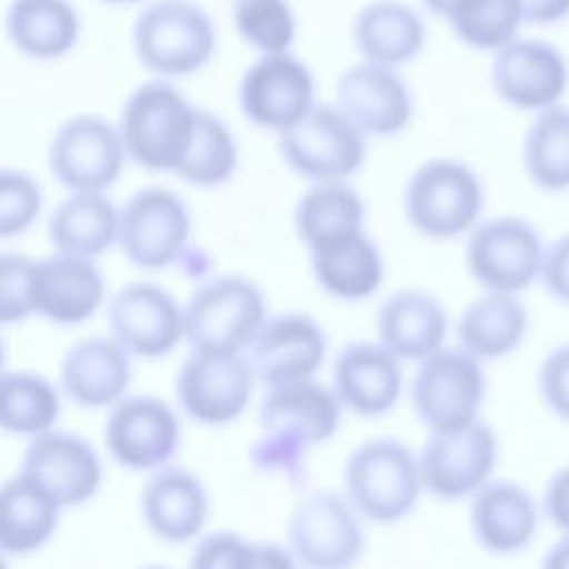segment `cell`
<instances>
[{
	"label": "cell",
	"instance_id": "obj_1",
	"mask_svg": "<svg viewBox=\"0 0 569 569\" xmlns=\"http://www.w3.org/2000/svg\"><path fill=\"white\" fill-rule=\"evenodd\" d=\"M196 116L198 109L171 84H140L120 116V136L127 153L142 167L176 171L191 147Z\"/></svg>",
	"mask_w": 569,
	"mask_h": 569
},
{
	"label": "cell",
	"instance_id": "obj_2",
	"mask_svg": "<svg viewBox=\"0 0 569 569\" xmlns=\"http://www.w3.org/2000/svg\"><path fill=\"white\" fill-rule=\"evenodd\" d=\"M133 51L160 76L193 73L216 51L213 20L191 0H156L133 22Z\"/></svg>",
	"mask_w": 569,
	"mask_h": 569
},
{
	"label": "cell",
	"instance_id": "obj_3",
	"mask_svg": "<svg viewBox=\"0 0 569 569\" xmlns=\"http://www.w3.org/2000/svg\"><path fill=\"white\" fill-rule=\"evenodd\" d=\"M345 480L358 513L376 522L407 516L422 487L418 460L405 445L387 438L358 447L347 460Z\"/></svg>",
	"mask_w": 569,
	"mask_h": 569
},
{
	"label": "cell",
	"instance_id": "obj_4",
	"mask_svg": "<svg viewBox=\"0 0 569 569\" xmlns=\"http://www.w3.org/2000/svg\"><path fill=\"white\" fill-rule=\"evenodd\" d=\"M264 325V298L242 276L202 284L184 309V336L193 349L240 351Z\"/></svg>",
	"mask_w": 569,
	"mask_h": 569
},
{
	"label": "cell",
	"instance_id": "obj_5",
	"mask_svg": "<svg viewBox=\"0 0 569 569\" xmlns=\"http://www.w3.org/2000/svg\"><path fill=\"white\" fill-rule=\"evenodd\" d=\"M405 209L420 233L453 238L476 222L482 209V187L467 164L436 158L411 176Z\"/></svg>",
	"mask_w": 569,
	"mask_h": 569
},
{
	"label": "cell",
	"instance_id": "obj_6",
	"mask_svg": "<svg viewBox=\"0 0 569 569\" xmlns=\"http://www.w3.org/2000/svg\"><path fill=\"white\" fill-rule=\"evenodd\" d=\"M485 396V376L467 349H438L422 358L411 382V400L431 431L460 429L476 420Z\"/></svg>",
	"mask_w": 569,
	"mask_h": 569
},
{
	"label": "cell",
	"instance_id": "obj_7",
	"mask_svg": "<svg viewBox=\"0 0 569 569\" xmlns=\"http://www.w3.org/2000/svg\"><path fill=\"white\" fill-rule=\"evenodd\" d=\"M362 133L340 109L313 107L280 131V151L287 164L307 178L342 180L362 164Z\"/></svg>",
	"mask_w": 569,
	"mask_h": 569
},
{
	"label": "cell",
	"instance_id": "obj_8",
	"mask_svg": "<svg viewBox=\"0 0 569 569\" xmlns=\"http://www.w3.org/2000/svg\"><path fill=\"white\" fill-rule=\"evenodd\" d=\"M545 249L527 220L493 218L473 229L467 244V267L489 291L516 293L540 276Z\"/></svg>",
	"mask_w": 569,
	"mask_h": 569
},
{
	"label": "cell",
	"instance_id": "obj_9",
	"mask_svg": "<svg viewBox=\"0 0 569 569\" xmlns=\"http://www.w3.org/2000/svg\"><path fill=\"white\" fill-rule=\"evenodd\" d=\"M256 371L240 351L193 349L178 376L182 409L198 422L236 420L249 402Z\"/></svg>",
	"mask_w": 569,
	"mask_h": 569
},
{
	"label": "cell",
	"instance_id": "obj_10",
	"mask_svg": "<svg viewBox=\"0 0 569 569\" xmlns=\"http://www.w3.org/2000/svg\"><path fill=\"white\" fill-rule=\"evenodd\" d=\"M493 91L522 111H542L562 100L569 87L567 56L551 42L516 38L493 51Z\"/></svg>",
	"mask_w": 569,
	"mask_h": 569
},
{
	"label": "cell",
	"instance_id": "obj_11",
	"mask_svg": "<svg viewBox=\"0 0 569 569\" xmlns=\"http://www.w3.org/2000/svg\"><path fill=\"white\" fill-rule=\"evenodd\" d=\"M496 449L493 431L480 420L451 431H431L418 458L422 487L445 500L476 493L493 471Z\"/></svg>",
	"mask_w": 569,
	"mask_h": 569
},
{
	"label": "cell",
	"instance_id": "obj_12",
	"mask_svg": "<svg viewBox=\"0 0 569 569\" xmlns=\"http://www.w3.org/2000/svg\"><path fill=\"white\" fill-rule=\"evenodd\" d=\"M353 502L331 491L307 496L291 513L289 542L302 565L331 569L353 562L362 547V525Z\"/></svg>",
	"mask_w": 569,
	"mask_h": 569
},
{
	"label": "cell",
	"instance_id": "obj_13",
	"mask_svg": "<svg viewBox=\"0 0 569 569\" xmlns=\"http://www.w3.org/2000/svg\"><path fill=\"white\" fill-rule=\"evenodd\" d=\"M124 151L120 131L107 120L76 116L56 131L49 149V167L73 191H100L118 178Z\"/></svg>",
	"mask_w": 569,
	"mask_h": 569
},
{
	"label": "cell",
	"instance_id": "obj_14",
	"mask_svg": "<svg viewBox=\"0 0 569 569\" xmlns=\"http://www.w3.org/2000/svg\"><path fill=\"white\" fill-rule=\"evenodd\" d=\"M189 211L169 189L151 187L136 193L120 211V247L144 269L167 267L189 238Z\"/></svg>",
	"mask_w": 569,
	"mask_h": 569
},
{
	"label": "cell",
	"instance_id": "obj_15",
	"mask_svg": "<svg viewBox=\"0 0 569 569\" xmlns=\"http://www.w3.org/2000/svg\"><path fill=\"white\" fill-rule=\"evenodd\" d=\"M244 116L269 129H287L313 109V76L287 51L262 53L240 80Z\"/></svg>",
	"mask_w": 569,
	"mask_h": 569
},
{
	"label": "cell",
	"instance_id": "obj_16",
	"mask_svg": "<svg viewBox=\"0 0 569 569\" xmlns=\"http://www.w3.org/2000/svg\"><path fill=\"white\" fill-rule=\"evenodd\" d=\"M116 340L131 353L158 358L184 336V311L160 287L149 282L127 284L109 307Z\"/></svg>",
	"mask_w": 569,
	"mask_h": 569
},
{
	"label": "cell",
	"instance_id": "obj_17",
	"mask_svg": "<svg viewBox=\"0 0 569 569\" xmlns=\"http://www.w3.org/2000/svg\"><path fill=\"white\" fill-rule=\"evenodd\" d=\"M104 440L111 456L129 469H153L171 458L180 427L167 402L136 396L118 402L107 420Z\"/></svg>",
	"mask_w": 569,
	"mask_h": 569
},
{
	"label": "cell",
	"instance_id": "obj_18",
	"mask_svg": "<svg viewBox=\"0 0 569 569\" xmlns=\"http://www.w3.org/2000/svg\"><path fill=\"white\" fill-rule=\"evenodd\" d=\"M22 473L49 491L60 507L89 500L102 480L93 447L76 433L42 431L24 453Z\"/></svg>",
	"mask_w": 569,
	"mask_h": 569
},
{
	"label": "cell",
	"instance_id": "obj_19",
	"mask_svg": "<svg viewBox=\"0 0 569 569\" xmlns=\"http://www.w3.org/2000/svg\"><path fill=\"white\" fill-rule=\"evenodd\" d=\"M340 402L327 387L307 380L273 385L260 407V425L276 445H316L333 436Z\"/></svg>",
	"mask_w": 569,
	"mask_h": 569
},
{
	"label": "cell",
	"instance_id": "obj_20",
	"mask_svg": "<svg viewBox=\"0 0 569 569\" xmlns=\"http://www.w3.org/2000/svg\"><path fill=\"white\" fill-rule=\"evenodd\" d=\"M338 109L365 133L391 136L411 120V96L391 67L360 62L336 82Z\"/></svg>",
	"mask_w": 569,
	"mask_h": 569
},
{
	"label": "cell",
	"instance_id": "obj_21",
	"mask_svg": "<svg viewBox=\"0 0 569 569\" xmlns=\"http://www.w3.org/2000/svg\"><path fill=\"white\" fill-rule=\"evenodd\" d=\"M325 336L302 313H284L267 320L251 342V367L256 378L273 385L307 380L325 358Z\"/></svg>",
	"mask_w": 569,
	"mask_h": 569
},
{
	"label": "cell",
	"instance_id": "obj_22",
	"mask_svg": "<svg viewBox=\"0 0 569 569\" xmlns=\"http://www.w3.org/2000/svg\"><path fill=\"white\" fill-rule=\"evenodd\" d=\"M102 298L104 282L89 258L62 253L33 260L31 307L51 322H82L96 313Z\"/></svg>",
	"mask_w": 569,
	"mask_h": 569
},
{
	"label": "cell",
	"instance_id": "obj_23",
	"mask_svg": "<svg viewBox=\"0 0 569 569\" xmlns=\"http://www.w3.org/2000/svg\"><path fill=\"white\" fill-rule=\"evenodd\" d=\"M398 356L385 345L356 342L340 351L333 367V387L342 405L360 416H382L400 396Z\"/></svg>",
	"mask_w": 569,
	"mask_h": 569
},
{
	"label": "cell",
	"instance_id": "obj_24",
	"mask_svg": "<svg viewBox=\"0 0 569 569\" xmlns=\"http://www.w3.org/2000/svg\"><path fill=\"white\" fill-rule=\"evenodd\" d=\"M538 529V507L516 482H487L473 493L471 531L491 553L525 549Z\"/></svg>",
	"mask_w": 569,
	"mask_h": 569
},
{
	"label": "cell",
	"instance_id": "obj_25",
	"mask_svg": "<svg viewBox=\"0 0 569 569\" xmlns=\"http://www.w3.org/2000/svg\"><path fill=\"white\" fill-rule=\"evenodd\" d=\"M60 380L67 396L82 407L113 405L131 382L127 349L109 338L82 340L64 356Z\"/></svg>",
	"mask_w": 569,
	"mask_h": 569
},
{
	"label": "cell",
	"instance_id": "obj_26",
	"mask_svg": "<svg viewBox=\"0 0 569 569\" xmlns=\"http://www.w3.org/2000/svg\"><path fill=\"white\" fill-rule=\"evenodd\" d=\"M142 513L158 538L184 542L204 527L209 513L207 491L184 469H160L144 485Z\"/></svg>",
	"mask_w": 569,
	"mask_h": 569
},
{
	"label": "cell",
	"instance_id": "obj_27",
	"mask_svg": "<svg viewBox=\"0 0 569 569\" xmlns=\"http://www.w3.org/2000/svg\"><path fill=\"white\" fill-rule=\"evenodd\" d=\"M427 40L418 11L400 0H373L353 20V42L369 62L398 67L413 60Z\"/></svg>",
	"mask_w": 569,
	"mask_h": 569
},
{
	"label": "cell",
	"instance_id": "obj_28",
	"mask_svg": "<svg viewBox=\"0 0 569 569\" xmlns=\"http://www.w3.org/2000/svg\"><path fill=\"white\" fill-rule=\"evenodd\" d=\"M378 333L398 358L422 360L442 347L447 316L436 298L422 291H398L378 311Z\"/></svg>",
	"mask_w": 569,
	"mask_h": 569
},
{
	"label": "cell",
	"instance_id": "obj_29",
	"mask_svg": "<svg viewBox=\"0 0 569 569\" xmlns=\"http://www.w3.org/2000/svg\"><path fill=\"white\" fill-rule=\"evenodd\" d=\"M4 27L13 47L36 60L69 53L80 36V18L69 0H11Z\"/></svg>",
	"mask_w": 569,
	"mask_h": 569
},
{
	"label": "cell",
	"instance_id": "obj_30",
	"mask_svg": "<svg viewBox=\"0 0 569 569\" xmlns=\"http://www.w3.org/2000/svg\"><path fill=\"white\" fill-rule=\"evenodd\" d=\"M309 249L313 276L331 296L356 300L378 289L382 280V260L362 231L338 236Z\"/></svg>",
	"mask_w": 569,
	"mask_h": 569
},
{
	"label": "cell",
	"instance_id": "obj_31",
	"mask_svg": "<svg viewBox=\"0 0 569 569\" xmlns=\"http://www.w3.org/2000/svg\"><path fill=\"white\" fill-rule=\"evenodd\" d=\"M120 213L100 191H76L49 220V238L60 253L91 258L118 240Z\"/></svg>",
	"mask_w": 569,
	"mask_h": 569
},
{
	"label": "cell",
	"instance_id": "obj_32",
	"mask_svg": "<svg viewBox=\"0 0 569 569\" xmlns=\"http://www.w3.org/2000/svg\"><path fill=\"white\" fill-rule=\"evenodd\" d=\"M527 333V309L507 291H489L473 300L458 322V338L478 360L500 358L513 351Z\"/></svg>",
	"mask_w": 569,
	"mask_h": 569
},
{
	"label": "cell",
	"instance_id": "obj_33",
	"mask_svg": "<svg viewBox=\"0 0 569 569\" xmlns=\"http://www.w3.org/2000/svg\"><path fill=\"white\" fill-rule=\"evenodd\" d=\"M60 502L24 473L0 493V545L7 553H27L44 545L58 525Z\"/></svg>",
	"mask_w": 569,
	"mask_h": 569
},
{
	"label": "cell",
	"instance_id": "obj_34",
	"mask_svg": "<svg viewBox=\"0 0 569 569\" xmlns=\"http://www.w3.org/2000/svg\"><path fill=\"white\" fill-rule=\"evenodd\" d=\"M522 162L540 189H569V107L558 102L538 111L525 136Z\"/></svg>",
	"mask_w": 569,
	"mask_h": 569
},
{
	"label": "cell",
	"instance_id": "obj_35",
	"mask_svg": "<svg viewBox=\"0 0 569 569\" xmlns=\"http://www.w3.org/2000/svg\"><path fill=\"white\" fill-rule=\"evenodd\" d=\"M365 207L356 191L336 180L311 187L298 202L296 229L309 244H318L338 236L362 229Z\"/></svg>",
	"mask_w": 569,
	"mask_h": 569
},
{
	"label": "cell",
	"instance_id": "obj_36",
	"mask_svg": "<svg viewBox=\"0 0 569 569\" xmlns=\"http://www.w3.org/2000/svg\"><path fill=\"white\" fill-rule=\"evenodd\" d=\"M60 413L56 389L40 376L7 371L0 385V422L9 433L38 436L49 431Z\"/></svg>",
	"mask_w": 569,
	"mask_h": 569
},
{
	"label": "cell",
	"instance_id": "obj_37",
	"mask_svg": "<svg viewBox=\"0 0 569 569\" xmlns=\"http://www.w3.org/2000/svg\"><path fill=\"white\" fill-rule=\"evenodd\" d=\"M238 164V147L229 129L209 111L198 109L191 147L176 173L200 187L224 182Z\"/></svg>",
	"mask_w": 569,
	"mask_h": 569
},
{
	"label": "cell",
	"instance_id": "obj_38",
	"mask_svg": "<svg viewBox=\"0 0 569 569\" xmlns=\"http://www.w3.org/2000/svg\"><path fill=\"white\" fill-rule=\"evenodd\" d=\"M447 20L458 40L478 51L502 49L525 24L518 0H465Z\"/></svg>",
	"mask_w": 569,
	"mask_h": 569
},
{
	"label": "cell",
	"instance_id": "obj_39",
	"mask_svg": "<svg viewBox=\"0 0 569 569\" xmlns=\"http://www.w3.org/2000/svg\"><path fill=\"white\" fill-rule=\"evenodd\" d=\"M233 24L240 38L262 53H282L296 38L289 0H233Z\"/></svg>",
	"mask_w": 569,
	"mask_h": 569
},
{
	"label": "cell",
	"instance_id": "obj_40",
	"mask_svg": "<svg viewBox=\"0 0 569 569\" xmlns=\"http://www.w3.org/2000/svg\"><path fill=\"white\" fill-rule=\"evenodd\" d=\"M40 187L20 171L0 173V233L4 238L24 231L40 211Z\"/></svg>",
	"mask_w": 569,
	"mask_h": 569
},
{
	"label": "cell",
	"instance_id": "obj_41",
	"mask_svg": "<svg viewBox=\"0 0 569 569\" xmlns=\"http://www.w3.org/2000/svg\"><path fill=\"white\" fill-rule=\"evenodd\" d=\"M31 269L33 260L27 256L4 253L0 262L2 296H0V318L4 325L24 320L31 307Z\"/></svg>",
	"mask_w": 569,
	"mask_h": 569
},
{
	"label": "cell",
	"instance_id": "obj_42",
	"mask_svg": "<svg viewBox=\"0 0 569 569\" xmlns=\"http://www.w3.org/2000/svg\"><path fill=\"white\" fill-rule=\"evenodd\" d=\"M540 396L547 407L569 422V345L553 349L538 371Z\"/></svg>",
	"mask_w": 569,
	"mask_h": 569
},
{
	"label": "cell",
	"instance_id": "obj_43",
	"mask_svg": "<svg viewBox=\"0 0 569 569\" xmlns=\"http://www.w3.org/2000/svg\"><path fill=\"white\" fill-rule=\"evenodd\" d=\"M193 567H253V545L240 536L220 531L204 538L191 558Z\"/></svg>",
	"mask_w": 569,
	"mask_h": 569
},
{
	"label": "cell",
	"instance_id": "obj_44",
	"mask_svg": "<svg viewBox=\"0 0 569 569\" xmlns=\"http://www.w3.org/2000/svg\"><path fill=\"white\" fill-rule=\"evenodd\" d=\"M540 278L556 300L569 305V233L556 238L545 249Z\"/></svg>",
	"mask_w": 569,
	"mask_h": 569
},
{
	"label": "cell",
	"instance_id": "obj_45",
	"mask_svg": "<svg viewBox=\"0 0 569 569\" xmlns=\"http://www.w3.org/2000/svg\"><path fill=\"white\" fill-rule=\"evenodd\" d=\"M542 505L549 522L562 533H569V465L553 473L547 485Z\"/></svg>",
	"mask_w": 569,
	"mask_h": 569
},
{
	"label": "cell",
	"instance_id": "obj_46",
	"mask_svg": "<svg viewBox=\"0 0 569 569\" xmlns=\"http://www.w3.org/2000/svg\"><path fill=\"white\" fill-rule=\"evenodd\" d=\"M525 24H556L569 18V0H518Z\"/></svg>",
	"mask_w": 569,
	"mask_h": 569
},
{
	"label": "cell",
	"instance_id": "obj_47",
	"mask_svg": "<svg viewBox=\"0 0 569 569\" xmlns=\"http://www.w3.org/2000/svg\"><path fill=\"white\" fill-rule=\"evenodd\" d=\"M545 567L549 569H565L569 567V533H565L547 553V558L542 560Z\"/></svg>",
	"mask_w": 569,
	"mask_h": 569
},
{
	"label": "cell",
	"instance_id": "obj_48",
	"mask_svg": "<svg viewBox=\"0 0 569 569\" xmlns=\"http://www.w3.org/2000/svg\"><path fill=\"white\" fill-rule=\"evenodd\" d=\"M462 2H465V0H422V4H425L431 13H436V16H440V18H449Z\"/></svg>",
	"mask_w": 569,
	"mask_h": 569
},
{
	"label": "cell",
	"instance_id": "obj_49",
	"mask_svg": "<svg viewBox=\"0 0 569 569\" xmlns=\"http://www.w3.org/2000/svg\"><path fill=\"white\" fill-rule=\"evenodd\" d=\"M100 2H107V4H133V2H140V0H100Z\"/></svg>",
	"mask_w": 569,
	"mask_h": 569
}]
</instances>
